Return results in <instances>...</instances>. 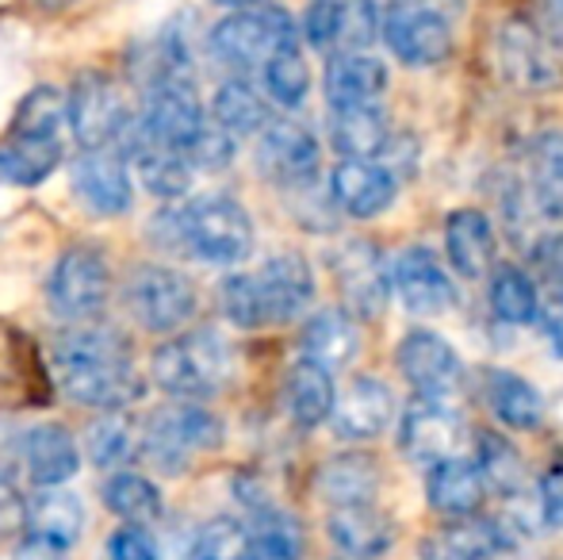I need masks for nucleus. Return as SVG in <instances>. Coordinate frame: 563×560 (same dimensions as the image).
Masks as SVG:
<instances>
[{"mask_svg": "<svg viewBox=\"0 0 563 560\" xmlns=\"http://www.w3.org/2000/svg\"><path fill=\"white\" fill-rule=\"evenodd\" d=\"M54 373H58V388L74 404L97 407V411H119L142 396L126 342L108 327L69 330L66 338H58Z\"/></svg>", "mask_w": 563, "mask_h": 560, "instance_id": "1", "label": "nucleus"}, {"mask_svg": "<svg viewBox=\"0 0 563 560\" xmlns=\"http://www.w3.org/2000/svg\"><path fill=\"white\" fill-rule=\"evenodd\" d=\"M154 381L177 399H208L230 381V350L216 330H192L154 350Z\"/></svg>", "mask_w": 563, "mask_h": 560, "instance_id": "2", "label": "nucleus"}, {"mask_svg": "<svg viewBox=\"0 0 563 560\" xmlns=\"http://www.w3.org/2000/svg\"><path fill=\"white\" fill-rule=\"evenodd\" d=\"M177 234L180 246L211 265H238L253 250V219L230 196H200L177 211Z\"/></svg>", "mask_w": 563, "mask_h": 560, "instance_id": "3", "label": "nucleus"}, {"mask_svg": "<svg viewBox=\"0 0 563 560\" xmlns=\"http://www.w3.org/2000/svg\"><path fill=\"white\" fill-rule=\"evenodd\" d=\"M296 43V23L276 4L234 8L211 28V54L230 69H261L276 51Z\"/></svg>", "mask_w": 563, "mask_h": 560, "instance_id": "4", "label": "nucleus"}, {"mask_svg": "<svg viewBox=\"0 0 563 560\" xmlns=\"http://www.w3.org/2000/svg\"><path fill=\"white\" fill-rule=\"evenodd\" d=\"M203 105L196 97L188 74H157L146 89V105L142 116L131 123L134 142H150V146H169L185 154L188 142L203 131Z\"/></svg>", "mask_w": 563, "mask_h": 560, "instance_id": "5", "label": "nucleus"}, {"mask_svg": "<svg viewBox=\"0 0 563 560\" xmlns=\"http://www.w3.org/2000/svg\"><path fill=\"white\" fill-rule=\"evenodd\" d=\"M66 120L74 139L85 150L115 146L134 123L123 89H119V81L108 77L104 69H81L74 77V85L66 92Z\"/></svg>", "mask_w": 563, "mask_h": 560, "instance_id": "6", "label": "nucleus"}, {"mask_svg": "<svg viewBox=\"0 0 563 560\" xmlns=\"http://www.w3.org/2000/svg\"><path fill=\"white\" fill-rule=\"evenodd\" d=\"M123 304L142 330L173 334L196 315V284L185 273L169 270V265L150 262L126 277Z\"/></svg>", "mask_w": 563, "mask_h": 560, "instance_id": "7", "label": "nucleus"}, {"mask_svg": "<svg viewBox=\"0 0 563 560\" xmlns=\"http://www.w3.org/2000/svg\"><path fill=\"white\" fill-rule=\"evenodd\" d=\"M379 35L402 66H441L452 54V28L445 12L422 0H395L379 12Z\"/></svg>", "mask_w": 563, "mask_h": 560, "instance_id": "8", "label": "nucleus"}, {"mask_svg": "<svg viewBox=\"0 0 563 560\" xmlns=\"http://www.w3.org/2000/svg\"><path fill=\"white\" fill-rule=\"evenodd\" d=\"M108 296H112V273H108L104 254L92 246H69L54 265L51 284H46L51 311L66 322L97 319Z\"/></svg>", "mask_w": 563, "mask_h": 560, "instance_id": "9", "label": "nucleus"}, {"mask_svg": "<svg viewBox=\"0 0 563 560\" xmlns=\"http://www.w3.org/2000/svg\"><path fill=\"white\" fill-rule=\"evenodd\" d=\"M223 441V422L211 411L196 407L192 399L177 407H165L142 430V453L157 464V469H185L200 449H211Z\"/></svg>", "mask_w": 563, "mask_h": 560, "instance_id": "10", "label": "nucleus"}, {"mask_svg": "<svg viewBox=\"0 0 563 560\" xmlns=\"http://www.w3.org/2000/svg\"><path fill=\"white\" fill-rule=\"evenodd\" d=\"M257 169L280 188H307L319 177V139L296 120H268L257 131Z\"/></svg>", "mask_w": 563, "mask_h": 560, "instance_id": "11", "label": "nucleus"}, {"mask_svg": "<svg viewBox=\"0 0 563 560\" xmlns=\"http://www.w3.org/2000/svg\"><path fill=\"white\" fill-rule=\"evenodd\" d=\"M334 277L353 319H379L391 304V270L376 242L353 239L334 254Z\"/></svg>", "mask_w": 563, "mask_h": 560, "instance_id": "12", "label": "nucleus"}, {"mask_svg": "<svg viewBox=\"0 0 563 560\" xmlns=\"http://www.w3.org/2000/svg\"><path fill=\"white\" fill-rule=\"evenodd\" d=\"M498 74L518 92H549L560 81V69L549 54V39L526 20H506L495 35Z\"/></svg>", "mask_w": 563, "mask_h": 560, "instance_id": "13", "label": "nucleus"}, {"mask_svg": "<svg viewBox=\"0 0 563 560\" xmlns=\"http://www.w3.org/2000/svg\"><path fill=\"white\" fill-rule=\"evenodd\" d=\"M399 373L418 396L449 399L464 384V361L449 338L433 330H410L399 342Z\"/></svg>", "mask_w": 563, "mask_h": 560, "instance_id": "14", "label": "nucleus"}, {"mask_svg": "<svg viewBox=\"0 0 563 560\" xmlns=\"http://www.w3.org/2000/svg\"><path fill=\"white\" fill-rule=\"evenodd\" d=\"M460 438H464V419L452 411L449 399L415 396V404L402 411L399 426V446L415 464H438L456 453Z\"/></svg>", "mask_w": 563, "mask_h": 560, "instance_id": "15", "label": "nucleus"}, {"mask_svg": "<svg viewBox=\"0 0 563 560\" xmlns=\"http://www.w3.org/2000/svg\"><path fill=\"white\" fill-rule=\"evenodd\" d=\"M69 177H74V196L81 200V208L89 216H123L131 208V173L126 162L115 154L112 146L85 150L74 165H69Z\"/></svg>", "mask_w": 563, "mask_h": 560, "instance_id": "16", "label": "nucleus"}, {"mask_svg": "<svg viewBox=\"0 0 563 560\" xmlns=\"http://www.w3.org/2000/svg\"><path fill=\"white\" fill-rule=\"evenodd\" d=\"M391 292H399L410 315H441L456 304V288L441 257L426 246H407L391 265Z\"/></svg>", "mask_w": 563, "mask_h": 560, "instance_id": "17", "label": "nucleus"}, {"mask_svg": "<svg viewBox=\"0 0 563 560\" xmlns=\"http://www.w3.org/2000/svg\"><path fill=\"white\" fill-rule=\"evenodd\" d=\"M395 173L387 165L364 162V157H341L330 173V200L349 219H376L395 204Z\"/></svg>", "mask_w": 563, "mask_h": 560, "instance_id": "18", "label": "nucleus"}, {"mask_svg": "<svg viewBox=\"0 0 563 560\" xmlns=\"http://www.w3.org/2000/svg\"><path fill=\"white\" fill-rule=\"evenodd\" d=\"M387 85H391L387 66L364 51H338L327 62V74H322V92H327V105L334 112H341V108H376L387 97Z\"/></svg>", "mask_w": 563, "mask_h": 560, "instance_id": "19", "label": "nucleus"}, {"mask_svg": "<svg viewBox=\"0 0 563 560\" xmlns=\"http://www.w3.org/2000/svg\"><path fill=\"white\" fill-rule=\"evenodd\" d=\"M261 288L268 322H291L311 307L314 299V273L303 254H276L253 273Z\"/></svg>", "mask_w": 563, "mask_h": 560, "instance_id": "20", "label": "nucleus"}, {"mask_svg": "<svg viewBox=\"0 0 563 560\" xmlns=\"http://www.w3.org/2000/svg\"><path fill=\"white\" fill-rule=\"evenodd\" d=\"M20 453L31 484L38 487H62L81 469V453H77L74 433L58 422H38L31 430H23Z\"/></svg>", "mask_w": 563, "mask_h": 560, "instance_id": "21", "label": "nucleus"}, {"mask_svg": "<svg viewBox=\"0 0 563 560\" xmlns=\"http://www.w3.org/2000/svg\"><path fill=\"white\" fill-rule=\"evenodd\" d=\"M395 415V396L379 376H356L345 396L334 399V430L345 441H368L387 430Z\"/></svg>", "mask_w": 563, "mask_h": 560, "instance_id": "22", "label": "nucleus"}, {"mask_svg": "<svg viewBox=\"0 0 563 560\" xmlns=\"http://www.w3.org/2000/svg\"><path fill=\"white\" fill-rule=\"evenodd\" d=\"M330 541L341 557L353 560H376L391 549L395 523L376 507V503H353V507H330L327 518Z\"/></svg>", "mask_w": 563, "mask_h": 560, "instance_id": "23", "label": "nucleus"}, {"mask_svg": "<svg viewBox=\"0 0 563 560\" xmlns=\"http://www.w3.org/2000/svg\"><path fill=\"white\" fill-rule=\"evenodd\" d=\"M483 495H487V484H483L479 469L467 457H445V461L430 464V476H426V499L438 510L441 518H472L479 515Z\"/></svg>", "mask_w": 563, "mask_h": 560, "instance_id": "24", "label": "nucleus"}, {"mask_svg": "<svg viewBox=\"0 0 563 560\" xmlns=\"http://www.w3.org/2000/svg\"><path fill=\"white\" fill-rule=\"evenodd\" d=\"M85 526V507L74 492L62 487H43L35 499L27 503V534L35 546L66 553L69 546H77Z\"/></svg>", "mask_w": 563, "mask_h": 560, "instance_id": "25", "label": "nucleus"}, {"mask_svg": "<svg viewBox=\"0 0 563 560\" xmlns=\"http://www.w3.org/2000/svg\"><path fill=\"white\" fill-rule=\"evenodd\" d=\"M445 257L467 281L495 265V227L479 208H456L445 216Z\"/></svg>", "mask_w": 563, "mask_h": 560, "instance_id": "26", "label": "nucleus"}, {"mask_svg": "<svg viewBox=\"0 0 563 560\" xmlns=\"http://www.w3.org/2000/svg\"><path fill=\"white\" fill-rule=\"evenodd\" d=\"M379 461L361 449L334 453L319 464V495L330 507H353V503H376L379 495Z\"/></svg>", "mask_w": 563, "mask_h": 560, "instance_id": "27", "label": "nucleus"}, {"mask_svg": "<svg viewBox=\"0 0 563 560\" xmlns=\"http://www.w3.org/2000/svg\"><path fill=\"white\" fill-rule=\"evenodd\" d=\"M506 549V534L490 518H449L422 541V560H495Z\"/></svg>", "mask_w": 563, "mask_h": 560, "instance_id": "28", "label": "nucleus"}, {"mask_svg": "<svg viewBox=\"0 0 563 560\" xmlns=\"http://www.w3.org/2000/svg\"><path fill=\"white\" fill-rule=\"evenodd\" d=\"M334 376L330 369L314 365V361H296L284 376V407H288L291 422L303 426V430H314L334 415Z\"/></svg>", "mask_w": 563, "mask_h": 560, "instance_id": "29", "label": "nucleus"}, {"mask_svg": "<svg viewBox=\"0 0 563 560\" xmlns=\"http://www.w3.org/2000/svg\"><path fill=\"white\" fill-rule=\"evenodd\" d=\"M483 399L495 411V419L510 430H537L544 422V396L526 381V376L510 373V369H487V381H483Z\"/></svg>", "mask_w": 563, "mask_h": 560, "instance_id": "30", "label": "nucleus"}, {"mask_svg": "<svg viewBox=\"0 0 563 560\" xmlns=\"http://www.w3.org/2000/svg\"><path fill=\"white\" fill-rule=\"evenodd\" d=\"M299 345H303V358L314 361L322 369H341L356 358L361 350V330H356V319L341 307H327V311L311 315L299 334Z\"/></svg>", "mask_w": 563, "mask_h": 560, "instance_id": "31", "label": "nucleus"}, {"mask_svg": "<svg viewBox=\"0 0 563 560\" xmlns=\"http://www.w3.org/2000/svg\"><path fill=\"white\" fill-rule=\"evenodd\" d=\"M330 142L341 157H364L376 162L379 154H387L391 146V123L376 108H341L330 120Z\"/></svg>", "mask_w": 563, "mask_h": 560, "instance_id": "32", "label": "nucleus"}, {"mask_svg": "<svg viewBox=\"0 0 563 560\" xmlns=\"http://www.w3.org/2000/svg\"><path fill=\"white\" fill-rule=\"evenodd\" d=\"M529 200L541 216L563 219V131H541L529 146Z\"/></svg>", "mask_w": 563, "mask_h": 560, "instance_id": "33", "label": "nucleus"}, {"mask_svg": "<svg viewBox=\"0 0 563 560\" xmlns=\"http://www.w3.org/2000/svg\"><path fill=\"white\" fill-rule=\"evenodd\" d=\"M487 299L495 319L506 322V327H533L537 315H541V292L521 265H498L490 273Z\"/></svg>", "mask_w": 563, "mask_h": 560, "instance_id": "34", "label": "nucleus"}, {"mask_svg": "<svg viewBox=\"0 0 563 560\" xmlns=\"http://www.w3.org/2000/svg\"><path fill=\"white\" fill-rule=\"evenodd\" d=\"M250 560H299L303 557V526L280 507H257L253 526H245Z\"/></svg>", "mask_w": 563, "mask_h": 560, "instance_id": "35", "label": "nucleus"}, {"mask_svg": "<svg viewBox=\"0 0 563 560\" xmlns=\"http://www.w3.org/2000/svg\"><path fill=\"white\" fill-rule=\"evenodd\" d=\"M475 469H479L483 484L495 487L498 495H518L529 480L526 457L518 453V446L490 430H483L475 438Z\"/></svg>", "mask_w": 563, "mask_h": 560, "instance_id": "36", "label": "nucleus"}, {"mask_svg": "<svg viewBox=\"0 0 563 560\" xmlns=\"http://www.w3.org/2000/svg\"><path fill=\"white\" fill-rule=\"evenodd\" d=\"M211 116H216V128H223L230 139H242V135H257L265 128L268 105L250 81H227L216 89Z\"/></svg>", "mask_w": 563, "mask_h": 560, "instance_id": "37", "label": "nucleus"}, {"mask_svg": "<svg viewBox=\"0 0 563 560\" xmlns=\"http://www.w3.org/2000/svg\"><path fill=\"white\" fill-rule=\"evenodd\" d=\"M131 154H134V165L142 173V185L150 188L154 196L162 200H177V196L188 193L192 185V165L180 150H169V146H150V142H131Z\"/></svg>", "mask_w": 563, "mask_h": 560, "instance_id": "38", "label": "nucleus"}, {"mask_svg": "<svg viewBox=\"0 0 563 560\" xmlns=\"http://www.w3.org/2000/svg\"><path fill=\"white\" fill-rule=\"evenodd\" d=\"M104 503L112 515L131 526H150L162 518V492L142 472H115L104 484Z\"/></svg>", "mask_w": 563, "mask_h": 560, "instance_id": "39", "label": "nucleus"}, {"mask_svg": "<svg viewBox=\"0 0 563 560\" xmlns=\"http://www.w3.org/2000/svg\"><path fill=\"white\" fill-rule=\"evenodd\" d=\"M66 123V92L38 85L20 100L12 120V139H58Z\"/></svg>", "mask_w": 563, "mask_h": 560, "instance_id": "40", "label": "nucleus"}, {"mask_svg": "<svg viewBox=\"0 0 563 560\" xmlns=\"http://www.w3.org/2000/svg\"><path fill=\"white\" fill-rule=\"evenodd\" d=\"M4 162V177L15 185L31 188L43 185L54 169L62 165V142L58 139H12L0 154Z\"/></svg>", "mask_w": 563, "mask_h": 560, "instance_id": "41", "label": "nucleus"}, {"mask_svg": "<svg viewBox=\"0 0 563 560\" xmlns=\"http://www.w3.org/2000/svg\"><path fill=\"white\" fill-rule=\"evenodd\" d=\"M261 74H265L268 97L280 108H299L307 100V92H311V69H307V58L299 54L296 43L276 51L273 58L261 66Z\"/></svg>", "mask_w": 563, "mask_h": 560, "instance_id": "42", "label": "nucleus"}, {"mask_svg": "<svg viewBox=\"0 0 563 560\" xmlns=\"http://www.w3.org/2000/svg\"><path fill=\"white\" fill-rule=\"evenodd\" d=\"M89 457L100 464V469H115V464H123L126 457H131L134 449V426L123 419V415L108 411L100 415L97 422H89Z\"/></svg>", "mask_w": 563, "mask_h": 560, "instance_id": "43", "label": "nucleus"}, {"mask_svg": "<svg viewBox=\"0 0 563 560\" xmlns=\"http://www.w3.org/2000/svg\"><path fill=\"white\" fill-rule=\"evenodd\" d=\"M219 304H223V315L234 327H242V330L268 327L265 304H261V288H257V281H253V273H234V277H227L223 288H219Z\"/></svg>", "mask_w": 563, "mask_h": 560, "instance_id": "44", "label": "nucleus"}, {"mask_svg": "<svg viewBox=\"0 0 563 560\" xmlns=\"http://www.w3.org/2000/svg\"><path fill=\"white\" fill-rule=\"evenodd\" d=\"M192 560H250V546H245V526L234 518H211L200 526L192 541Z\"/></svg>", "mask_w": 563, "mask_h": 560, "instance_id": "45", "label": "nucleus"}, {"mask_svg": "<svg viewBox=\"0 0 563 560\" xmlns=\"http://www.w3.org/2000/svg\"><path fill=\"white\" fill-rule=\"evenodd\" d=\"M379 35L376 0H338V51H364Z\"/></svg>", "mask_w": 563, "mask_h": 560, "instance_id": "46", "label": "nucleus"}, {"mask_svg": "<svg viewBox=\"0 0 563 560\" xmlns=\"http://www.w3.org/2000/svg\"><path fill=\"white\" fill-rule=\"evenodd\" d=\"M185 157H188V165H200V169H227L230 157H234V139H230L223 128H208V123H203L200 135L188 142Z\"/></svg>", "mask_w": 563, "mask_h": 560, "instance_id": "47", "label": "nucleus"}, {"mask_svg": "<svg viewBox=\"0 0 563 560\" xmlns=\"http://www.w3.org/2000/svg\"><path fill=\"white\" fill-rule=\"evenodd\" d=\"M303 35L314 51H334L338 43V0H311L303 15Z\"/></svg>", "mask_w": 563, "mask_h": 560, "instance_id": "48", "label": "nucleus"}, {"mask_svg": "<svg viewBox=\"0 0 563 560\" xmlns=\"http://www.w3.org/2000/svg\"><path fill=\"white\" fill-rule=\"evenodd\" d=\"M108 560H157V546L146 534V526L123 523L108 541Z\"/></svg>", "mask_w": 563, "mask_h": 560, "instance_id": "49", "label": "nucleus"}, {"mask_svg": "<svg viewBox=\"0 0 563 560\" xmlns=\"http://www.w3.org/2000/svg\"><path fill=\"white\" fill-rule=\"evenodd\" d=\"M533 265L541 273V281L549 284L556 296H563V231L544 234L533 246Z\"/></svg>", "mask_w": 563, "mask_h": 560, "instance_id": "50", "label": "nucleus"}, {"mask_svg": "<svg viewBox=\"0 0 563 560\" xmlns=\"http://www.w3.org/2000/svg\"><path fill=\"white\" fill-rule=\"evenodd\" d=\"M541 515L549 526H556V530H563V457L560 461H552L549 469H544L541 476Z\"/></svg>", "mask_w": 563, "mask_h": 560, "instance_id": "51", "label": "nucleus"}, {"mask_svg": "<svg viewBox=\"0 0 563 560\" xmlns=\"http://www.w3.org/2000/svg\"><path fill=\"white\" fill-rule=\"evenodd\" d=\"M23 530H27V503L8 480H0V541H12Z\"/></svg>", "mask_w": 563, "mask_h": 560, "instance_id": "52", "label": "nucleus"}, {"mask_svg": "<svg viewBox=\"0 0 563 560\" xmlns=\"http://www.w3.org/2000/svg\"><path fill=\"white\" fill-rule=\"evenodd\" d=\"M537 322L544 327V338H549V345L556 350V358L563 361V296L552 292L549 304H541V315H537Z\"/></svg>", "mask_w": 563, "mask_h": 560, "instance_id": "53", "label": "nucleus"}, {"mask_svg": "<svg viewBox=\"0 0 563 560\" xmlns=\"http://www.w3.org/2000/svg\"><path fill=\"white\" fill-rule=\"evenodd\" d=\"M537 31L563 46V0H537Z\"/></svg>", "mask_w": 563, "mask_h": 560, "instance_id": "54", "label": "nucleus"}, {"mask_svg": "<svg viewBox=\"0 0 563 560\" xmlns=\"http://www.w3.org/2000/svg\"><path fill=\"white\" fill-rule=\"evenodd\" d=\"M211 4L230 8V12H234V8H250V4H257V0H211Z\"/></svg>", "mask_w": 563, "mask_h": 560, "instance_id": "55", "label": "nucleus"}, {"mask_svg": "<svg viewBox=\"0 0 563 560\" xmlns=\"http://www.w3.org/2000/svg\"><path fill=\"white\" fill-rule=\"evenodd\" d=\"M35 4L51 8V12H58V8H69V4H74V0H35Z\"/></svg>", "mask_w": 563, "mask_h": 560, "instance_id": "56", "label": "nucleus"}, {"mask_svg": "<svg viewBox=\"0 0 563 560\" xmlns=\"http://www.w3.org/2000/svg\"><path fill=\"white\" fill-rule=\"evenodd\" d=\"M4 180H8V177H4V162H0V185H4Z\"/></svg>", "mask_w": 563, "mask_h": 560, "instance_id": "57", "label": "nucleus"}, {"mask_svg": "<svg viewBox=\"0 0 563 560\" xmlns=\"http://www.w3.org/2000/svg\"><path fill=\"white\" fill-rule=\"evenodd\" d=\"M338 560H353V557H338Z\"/></svg>", "mask_w": 563, "mask_h": 560, "instance_id": "58", "label": "nucleus"}]
</instances>
